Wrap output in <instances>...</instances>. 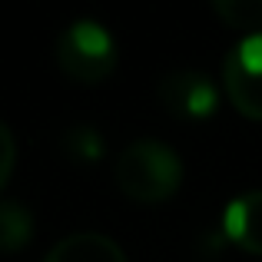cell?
I'll return each instance as SVG.
<instances>
[{
  "instance_id": "obj_10",
  "label": "cell",
  "mask_w": 262,
  "mask_h": 262,
  "mask_svg": "<svg viewBox=\"0 0 262 262\" xmlns=\"http://www.w3.org/2000/svg\"><path fill=\"white\" fill-rule=\"evenodd\" d=\"M13 166H17V140H13L10 126L0 123V186L10 179Z\"/></svg>"
},
{
  "instance_id": "obj_9",
  "label": "cell",
  "mask_w": 262,
  "mask_h": 262,
  "mask_svg": "<svg viewBox=\"0 0 262 262\" xmlns=\"http://www.w3.org/2000/svg\"><path fill=\"white\" fill-rule=\"evenodd\" d=\"M212 13L232 30H246V37L262 33V0H216Z\"/></svg>"
},
{
  "instance_id": "obj_4",
  "label": "cell",
  "mask_w": 262,
  "mask_h": 262,
  "mask_svg": "<svg viewBox=\"0 0 262 262\" xmlns=\"http://www.w3.org/2000/svg\"><path fill=\"white\" fill-rule=\"evenodd\" d=\"M156 96H160V106L166 110L176 120H209L219 110V90L206 73L199 70H169L160 77V86H156Z\"/></svg>"
},
{
  "instance_id": "obj_7",
  "label": "cell",
  "mask_w": 262,
  "mask_h": 262,
  "mask_svg": "<svg viewBox=\"0 0 262 262\" xmlns=\"http://www.w3.org/2000/svg\"><path fill=\"white\" fill-rule=\"evenodd\" d=\"M60 153H63L67 163L73 166H96L106 153V143H103L100 129L90 126V123H77V126L63 129L60 136Z\"/></svg>"
},
{
  "instance_id": "obj_2",
  "label": "cell",
  "mask_w": 262,
  "mask_h": 262,
  "mask_svg": "<svg viewBox=\"0 0 262 262\" xmlns=\"http://www.w3.org/2000/svg\"><path fill=\"white\" fill-rule=\"evenodd\" d=\"M60 70L77 83H103L116 67V40L100 20H73L60 30L53 47Z\"/></svg>"
},
{
  "instance_id": "obj_5",
  "label": "cell",
  "mask_w": 262,
  "mask_h": 262,
  "mask_svg": "<svg viewBox=\"0 0 262 262\" xmlns=\"http://www.w3.org/2000/svg\"><path fill=\"white\" fill-rule=\"evenodd\" d=\"M223 232L232 246L262 256V189H252L226 206Z\"/></svg>"
},
{
  "instance_id": "obj_3",
  "label": "cell",
  "mask_w": 262,
  "mask_h": 262,
  "mask_svg": "<svg viewBox=\"0 0 262 262\" xmlns=\"http://www.w3.org/2000/svg\"><path fill=\"white\" fill-rule=\"evenodd\" d=\"M223 86L229 103L249 120H262V33L243 37L223 60Z\"/></svg>"
},
{
  "instance_id": "obj_6",
  "label": "cell",
  "mask_w": 262,
  "mask_h": 262,
  "mask_svg": "<svg viewBox=\"0 0 262 262\" xmlns=\"http://www.w3.org/2000/svg\"><path fill=\"white\" fill-rule=\"evenodd\" d=\"M43 262H126V252L120 243L103 232H73V236L60 239Z\"/></svg>"
},
{
  "instance_id": "obj_8",
  "label": "cell",
  "mask_w": 262,
  "mask_h": 262,
  "mask_svg": "<svg viewBox=\"0 0 262 262\" xmlns=\"http://www.w3.org/2000/svg\"><path fill=\"white\" fill-rule=\"evenodd\" d=\"M33 239V212L17 199H0V252H20Z\"/></svg>"
},
{
  "instance_id": "obj_1",
  "label": "cell",
  "mask_w": 262,
  "mask_h": 262,
  "mask_svg": "<svg viewBox=\"0 0 262 262\" xmlns=\"http://www.w3.org/2000/svg\"><path fill=\"white\" fill-rule=\"evenodd\" d=\"M116 186L133 203H163L183 183V160L169 143L163 140H133L113 166Z\"/></svg>"
}]
</instances>
